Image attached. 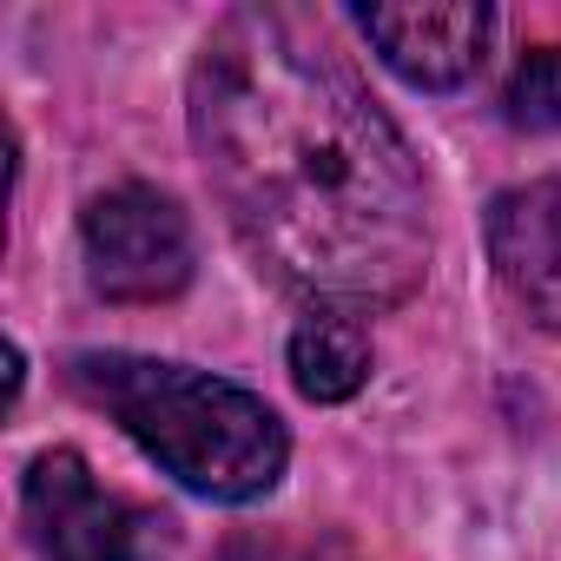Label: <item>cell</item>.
I'll use <instances>...</instances> for the list:
<instances>
[{
  "label": "cell",
  "instance_id": "1",
  "mask_svg": "<svg viewBox=\"0 0 561 561\" xmlns=\"http://www.w3.org/2000/svg\"><path fill=\"white\" fill-rule=\"evenodd\" d=\"M218 211L285 291L390 311L430 277V198L410 139L298 8H231L185 80Z\"/></svg>",
  "mask_w": 561,
  "mask_h": 561
},
{
  "label": "cell",
  "instance_id": "2",
  "mask_svg": "<svg viewBox=\"0 0 561 561\" xmlns=\"http://www.w3.org/2000/svg\"><path fill=\"white\" fill-rule=\"evenodd\" d=\"M67 383L205 502H264L291 462L285 416L231 377L139 351H80L67 357Z\"/></svg>",
  "mask_w": 561,
  "mask_h": 561
},
{
  "label": "cell",
  "instance_id": "3",
  "mask_svg": "<svg viewBox=\"0 0 561 561\" xmlns=\"http://www.w3.org/2000/svg\"><path fill=\"white\" fill-rule=\"evenodd\" d=\"M21 502L47 561H165L172 548V515L100 489L80 449H41Z\"/></svg>",
  "mask_w": 561,
  "mask_h": 561
},
{
  "label": "cell",
  "instance_id": "4",
  "mask_svg": "<svg viewBox=\"0 0 561 561\" xmlns=\"http://www.w3.org/2000/svg\"><path fill=\"white\" fill-rule=\"evenodd\" d=\"M80 257H87V285L106 305H165L192 285V225L179 198L159 185H113L87 198L80 211Z\"/></svg>",
  "mask_w": 561,
  "mask_h": 561
},
{
  "label": "cell",
  "instance_id": "5",
  "mask_svg": "<svg viewBox=\"0 0 561 561\" xmlns=\"http://www.w3.org/2000/svg\"><path fill=\"white\" fill-rule=\"evenodd\" d=\"M357 27L403 87L456 93L482 73L495 14L482 0H423V8H364Z\"/></svg>",
  "mask_w": 561,
  "mask_h": 561
},
{
  "label": "cell",
  "instance_id": "6",
  "mask_svg": "<svg viewBox=\"0 0 561 561\" xmlns=\"http://www.w3.org/2000/svg\"><path fill=\"white\" fill-rule=\"evenodd\" d=\"M489 257L502 291L561 337V179L508 185L489 205Z\"/></svg>",
  "mask_w": 561,
  "mask_h": 561
},
{
  "label": "cell",
  "instance_id": "7",
  "mask_svg": "<svg viewBox=\"0 0 561 561\" xmlns=\"http://www.w3.org/2000/svg\"><path fill=\"white\" fill-rule=\"evenodd\" d=\"M370 324L357 311H337V305H311L291 331V383L311 397V403H351L364 383H370Z\"/></svg>",
  "mask_w": 561,
  "mask_h": 561
},
{
  "label": "cell",
  "instance_id": "8",
  "mask_svg": "<svg viewBox=\"0 0 561 561\" xmlns=\"http://www.w3.org/2000/svg\"><path fill=\"white\" fill-rule=\"evenodd\" d=\"M502 119L515 133H561V47H535L515 60L502 87Z\"/></svg>",
  "mask_w": 561,
  "mask_h": 561
},
{
  "label": "cell",
  "instance_id": "9",
  "mask_svg": "<svg viewBox=\"0 0 561 561\" xmlns=\"http://www.w3.org/2000/svg\"><path fill=\"white\" fill-rule=\"evenodd\" d=\"M225 561H271V554H264V548H231Z\"/></svg>",
  "mask_w": 561,
  "mask_h": 561
}]
</instances>
